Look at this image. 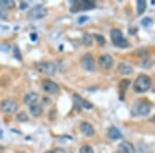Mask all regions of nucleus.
Masks as SVG:
<instances>
[{"label":"nucleus","mask_w":155,"mask_h":153,"mask_svg":"<svg viewBox=\"0 0 155 153\" xmlns=\"http://www.w3.org/2000/svg\"><path fill=\"white\" fill-rule=\"evenodd\" d=\"M151 87V79L147 75H140L134 84V90L137 93H144Z\"/></svg>","instance_id":"f257e3e1"},{"label":"nucleus","mask_w":155,"mask_h":153,"mask_svg":"<svg viewBox=\"0 0 155 153\" xmlns=\"http://www.w3.org/2000/svg\"><path fill=\"white\" fill-rule=\"evenodd\" d=\"M95 7V3L89 0H79V1H72L71 6V12H77L81 11H90V9Z\"/></svg>","instance_id":"f03ea898"},{"label":"nucleus","mask_w":155,"mask_h":153,"mask_svg":"<svg viewBox=\"0 0 155 153\" xmlns=\"http://www.w3.org/2000/svg\"><path fill=\"white\" fill-rule=\"evenodd\" d=\"M111 39L112 42L115 45L116 47L119 48H127L129 46L128 42L124 38L122 32L119 29H112L111 30Z\"/></svg>","instance_id":"7ed1b4c3"},{"label":"nucleus","mask_w":155,"mask_h":153,"mask_svg":"<svg viewBox=\"0 0 155 153\" xmlns=\"http://www.w3.org/2000/svg\"><path fill=\"white\" fill-rule=\"evenodd\" d=\"M151 106L147 101H139L134 105V109H132V114L134 116H147L150 113Z\"/></svg>","instance_id":"20e7f679"},{"label":"nucleus","mask_w":155,"mask_h":153,"mask_svg":"<svg viewBox=\"0 0 155 153\" xmlns=\"http://www.w3.org/2000/svg\"><path fill=\"white\" fill-rule=\"evenodd\" d=\"M48 14V11L42 5H36L34 7H32L31 9L28 12V16L30 19H33V20H39L42 19L47 16Z\"/></svg>","instance_id":"39448f33"},{"label":"nucleus","mask_w":155,"mask_h":153,"mask_svg":"<svg viewBox=\"0 0 155 153\" xmlns=\"http://www.w3.org/2000/svg\"><path fill=\"white\" fill-rule=\"evenodd\" d=\"M0 109H1L2 112L6 113V114H12V113L17 111L18 105L12 99H4L0 104Z\"/></svg>","instance_id":"423d86ee"},{"label":"nucleus","mask_w":155,"mask_h":153,"mask_svg":"<svg viewBox=\"0 0 155 153\" xmlns=\"http://www.w3.org/2000/svg\"><path fill=\"white\" fill-rule=\"evenodd\" d=\"M81 64L83 66L84 69L88 72H94L95 71V63H94V59L92 57V55L86 54L82 57L81 59Z\"/></svg>","instance_id":"0eeeda50"},{"label":"nucleus","mask_w":155,"mask_h":153,"mask_svg":"<svg viewBox=\"0 0 155 153\" xmlns=\"http://www.w3.org/2000/svg\"><path fill=\"white\" fill-rule=\"evenodd\" d=\"M42 89L48 94H56L59 91V86L51 80H44L42 81Z\"/></svg>","instance_id":"6e6552de"},{"label":"nucleus","mask_w":155,"mask_h":153,"mask_svg":"<svg viewBox=\"0 0 155 153\" xmlns=\"http://www.w3.org/2000/svg\"><path fill=\"white\" fill-rule=\"evenodd\" d=\"M37 69L45 75H54L56 72V66L52 62H41L37 65Z\"/></svg>","instance_id":"1a4fd4ad"},{"label":"nucleus","mask_w":155,"mask_h":153,"mask_svg":"<svg viewBox=\"0 0 155 153\" xmlns=\"http://www.w3.org/2000/svg\"><path fill=\"white\" fill-rule=\"evenodd\" d=\"M98 62H99V65L104 69H110L114 64V60L112 58V56H110L109 54L101 55L98 59Z\"/></svg>","instance_id":"9d476101"},{"label":"nucleus","mask_w":155,"mask_h":153,"mask_svg":"<svg viewBox=\"0 0 155 153\" xmlns=\"http://www.w3.org/2000/svg\"><path fill=\"white\" fill-rule=\"evenodd\" d=\"M74 104L77 105V107L81 108V109H86V110H90L93 108V105L90 104L88 100L82 98L81 96H79V95L74 94Z\"/></svg>","instance_id":"9b49d317"},{"label":"nucleus","mask_w":155,"mask_h":153,"mask_svg":"<svg viewBox=\"0 0 155 153\" xmlns=\"http://www.w3.org/2000/svg\"><path fill=\"white\" fill-rule=\"evenodd\" d=\"M37 100H38V94L35 92H29L24 96V102L25 105L29 107H32L34 105L37 104Z\"/></svg>","instance_id":"f8f14e48"},{"label":"nucleus","mask_w":155,"mask_h":153,"mask_svg":"<svg viewBox=\"0 0 155 153\" xmlns=\"http://www.w3.org/2000/svg\"><path fill=\"white\" fill-rule=\"evenodd\" d=\"M118 151L121 153H134V147L129 142H122L118 146Z\"/></svg>","instance_id":"ddd939ff"},{"label":"nucleus","mask_w":155,"mask_h":153,"mask_svg":"<svg viewBox=\"0 0 155 153\" xmlns=\"http://www.w3.org/2000/svg\"><path fill=\"white\" fill-rule=\"evenodd\" d=\"M80 129H81L82 134L85 135L86 137H91V135H94V128L89 122H83L80 126Z\"/></svg>","instance_id":"4468645a"},{"label":"nucleus","mask_w":155,"mask_h":153,"mask_svg":"<svg viewBox=\"0 0 155 153\" xmlns=\"http://www.w3.org/2000/svg\"><path fill=\"white\" fill-rule=\"evenodd\" d=\"M107 135H109V138H111L112 140H118L122 138L121 131L115 126H111L107 129Z\"/></svg>","instance_id":"2eb2a0df"},{"label":"nucleus","mask_w":155,"mask_h":153,"mask_svg":"<svg viewBox=\"0 0 155 153\" xmlns=\"http://www.w3.org/2000/svg\"><path fill=\"white\" fill-rule=\"evenodd\" d=\"M118 69H119V72L123 75H128V74H131L132 72V67L129 64L125 63V62L120 63L118 66Z\"/></svg>","instance_id":"dca6fc26"},{"label":"nucleus","mask_w":155,"mask_h":153,"mask_svg":"<svg viewBox=\"0 0 155 153\" xmlns=\"http://www.w3.org/2000/svg\"><path fill=\"white\" fill-rule=\"evenodd\" d=\"M29 108H30L29 111H30V113H31L32 116L39 117L42 114V108H41V106H39V105L36 104V105H34V106L29 107Z\"/></svg>","instance_id":"f3484780"},{"label":"nucleus","mask_w":155,"mask_h":153,"mask_svg":"<svg viewBox=\"0 0 155 153\" xmlns=\"http://www.w3.org/2000/svg\"><path fill=\"white\" fill-rule=\"evenodd\" d=\"M15 6V2L12 0H0V7L1 8H12Z\"/></svg>","instance_id":"a211bd4d"},{"label":"nucleus","mask_w":155,"mask_h":153,"mask_svg":"<svg viewBox=\"0 0 155 153\" xmlns=\"http://www.w3.org/2000/svg\"><path fill=\"white\" fill-rule=\"evenodd\" d=\"M137 14L142 15L146 9V1L144 0H137Z\"/></svg>","instance_id":"6ab92c4d"},{"label":"nucleus","mask_w":155,"mask_h":153,"mask_svg":"<svg viewBox=\"0 0 155 153\" xmlns=\"http://www.w3.org/2000/svg\"><path fill=\"white\" fill-rule=\"evenodd\" d=\"M80 153H94V151L91 148V146H89V145H84V146H82L81 149H80Z\"/></svg>","instance_id":"aec40b11"},{"label":"nucleus","mask_w":155,"mask_h":153,"mask_svg":"<svg viewBox=\"0 0 155 153\" xmlns=\"http://www.w3.org/2000/svg\"><path fill=\"white\" fill-rule=\"evenodd\" d=\"M83 41H84V44L87 45V46H90L92 44V36L89 35L88 33H85L84 36H83Z\"/></svg>","instance_id":"412c9836"},{"label":"nucleus","mask_w":155,"mask_h":153,"mask_svg":"<svg viewBox=\"0 0 155 153\" xmlns=\"http://www.w3.org/2000/svg\"><path fill=\"white\" fill-rule=\"evenodd\" d=\"M128 84H129V80H122L121 83H120L119 87L121 89V92L123 93V91L125 90L127 87H128Z\"/></svg>","instance_id":"4be33fe9"},{"label":"nucleus","mask_w":155,"mask_h":153,"mask_svg":"<svg viewBox=\"0 0 155 153\" xmlns=\"http://www.w3.org/2000/svg\"><path fill=\"white\" fill-rule=\"evenodd\" d=\"M17 120L18 121H21V122H25V121H27L28 120V117H27V115L25 114V113H20V114L17 116Z\"/></svg>","instance_id":"5701e85b"},{"label":"nucleus","mask_w":155,"mask_h":153,"mask_svg":"<svg viewBox=\"0 0 155 153\" xmlns=\"http://www.w3.org/2000/svg\"><path fill=\"white\" fill-rule=\"evenodd\" d=\"M7 17H8V12H6V9L0 7V20H6Z\"/></svg>","instance_id":"b1692460"},{"label":"nucleus","mask_w":155,"mask_h":153,"mask_svg":"<svg viewBox=\"0 0 155 153\" xmlns=\"http://www.w3.org/2000/svg\"><path fill=\"white\" fill-rule=\"evenodd\" d=\"M142 25L143 26H145V27H148V26H150V25L152 24V20L150 19V18H144L143 20H142Z\"/></svg>","instance_id":"393cba45"},{"label":"nucleus","mask_w":155,"mask_h":153,"mask_svg":"<svg viewBox=\"0 0 155 153\" xmlns=\"http://www.w3.org/2000/svg\"><path fill=\"white\" fill-rule=\"evenodd\" d=\"M95 38H97L98 39V42H99V44L101 45H104V38L102 36H101V35H98V34H95Z\"/></svg>","instance_id":"a878e982"},{"label":"nucleus","mask_w":155,"mask_h":153,"mask_svg":"<svg viewBox=\"0 0 155 153\" xmlns=\"http://www.w3.org/2000/svg\"><path fill=\"white\" fill-rule=\"evenodd\" d=\"M53 153H67V152L64 149H62V148H56L53 151Z\"/></svg>","instance_id":"bb28decb"},{"label":"nucleus","mask_w":155,"mask_h":153,"mask_svg":"<svg viewBox=\"0 0 155 153\" xmlns=\"http://www.w3.org/2000/svg\"><path fill=\"white\" fill-rule=\"evenodd\" d=\"M87 20H88V17H80V19L78 20V22H79L80 24H82L83 22H86Z\"/></svg>","instance_id":"cd10ccee"},{"label":"nucleus","mask_w":155,"mask_h":153,"mask_svg":"<svg viewBox=\"0 0 155 153\" xmlns=\"http://www.w3.org/2000/svg\"><path fill=\"white\" fill-rule=\"evenodd\" d=\"M30 37H31V39H32V41H36V39H37V34L36 33H31V34H30Z\"/></svg>","instance_id":"c85d7f7f"},{"label":"nucleus","mask_w":155,"mask_h":153,"mask_svg":"<svg viewBox=\"0 0 155 153\" xmlns=\"http://www.w3.org/2000/svg\"><path fill=\"white\" fill-rule=\"evenodd\" d=\"M3 151H4V148L2 146H0V153H3Z\"/></svg>","instance_id":"c756f323"},{"label":"nucleus","mask_w":155,"mask_h":153,"mask_svg":"<svg viewBox=\"0 0 155 153\" xmlns=\"http://www.w3.org/2000/svg\"><path fill=\"white\" fill-rule=\"evenodd\" d=\"M151 121L153 122V123H155V116H153V118L151 119Z\"/></svg>","instance_id":"7c9ffc66"},{"label":"nucleus","mask_w":155,"mask_h":153,"mask_svg":"<svg viewBox=\"0 0 155 153\" xmlns=\"http://www.w3.org/2000/svg\"><path fill=\"white\" fill-rule=\"evenodd\" d=\"M45 153H53L52 151H47V152H45Z\"/></svg>","instance_id":"2f4dec72"},{"label":"nucleus","mask_w":155,"mask_h":153,"mask_svg":"<svg viewBox=\"0 0 155 153\" xmlns=\"http://www.w3.org/2000/svg\"><path fill=\"white\" fill-rule=\"evenodd\" d=\"M115 153H121V152H119V151H117V152H115Z\"/></svg>","instance_id":"473e14b6"}]
</instances>
